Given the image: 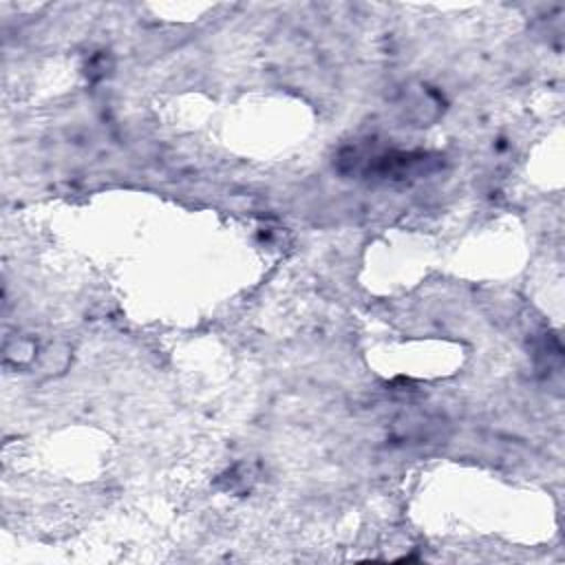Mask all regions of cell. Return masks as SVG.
Returning <instances> with one entry per match:
<instances>
[{"label": "cell", "instance_id": "1", "mask_svg": "<svg viewBox=\"0 0 565 565\" xmlns=\"http://www.w3.org/2000/svg\"><path fill=\"white\" fill-rule=\"evenodd\" d=\"M435 154L384 148H349L340 154V170L362 174L373 181H406L428 174L437 166Z\"/></svg>", "mask_w": 565, "mask_h": 565}]
</instances>
